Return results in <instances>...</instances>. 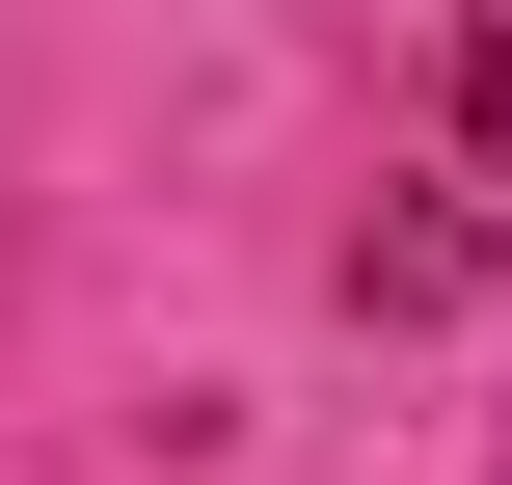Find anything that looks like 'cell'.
<instances>
[{
    "instance_id": "obj_1",
    "label": "cell",
    "mask_w": 512,
    "mask_h": 485,
    "mask_svg": "<svg viewBox=\"0 0 512 485\" xmlns=\"http://www.w3.org/2000/svg\"><path fill=\"white\" fill-rule=\"evenodd\" d=\"M486 216H512V0H459V108H432V243H405L378 297H432V270H459Z\"/></svg>"
}]
</instances>
